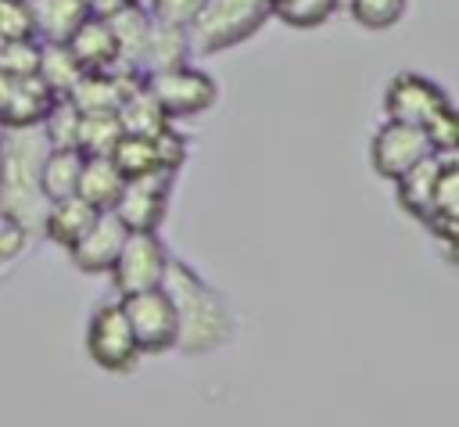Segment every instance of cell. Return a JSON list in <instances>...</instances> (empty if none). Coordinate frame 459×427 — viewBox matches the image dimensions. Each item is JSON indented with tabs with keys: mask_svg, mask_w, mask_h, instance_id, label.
<instances>
[{
	"mask_svg": "<svg viewBox=\"0 0 459 427\" xmlns=\"http://www.w3.org/2000/svg\"><path fill=\"white\" fill-rule=\"evenodd\" d=\"M29 14L39 43H68L72 32L90 18L86 0H29Z\"/></svg>",
	"mask_w": 459,
	"mask_h": 427,
	"instance_id": "9a60e30c",
	"label": "cell"
},
{
	"mask_svg": "<svg viewBox=\"0 0 459 427\" xmlns=\"http://www.w3.org/2000/svg\"><path fill=\"white\" fill-rule=\"evenodd\" d=\"M82 68L72 57L65 43H39V61H36V79L50 90V97H68L72 86L79 83Z\"/></svg>",
	"mask_w": 459,
	"mask_h": 427,
	"instance_id": "ffe728a7",
	"label": "cell"
},
{
	"mask_svg": "<svg viewBox=\"0 0 459 427\" xmlns=\"http://www.w3.org/2000/svg\"><path fill=\"white\" fill-rule=\"evenodd\" d=\"M39 39H14L0 43V75H36Z\"/></svg>",
	"mask_w": 459,
	"mask_h": 427,
	"instance_id": "4316f807",
	"label": "cell"
},
{
	"mask_svg": "<svg viewBox=\"0 0 459 427\" xmlns=\"http://www.w3.org/2000/svg\"><path fill=\"white\" fill-rule=\"evenodd\" d=\"M427 154H434V151H430L423 129H416V126H402V122L384 118V126L369 136V165L380 179H391V183L402 179Z\"/></svg>",
	"mask_w": 459,
	"mask_h": 427,
	"instance_id": "9c48e42d",
	"label": "cell"
},
{
	"mask_svg": "<svg viewBox=\"0 0 459 427\" xmlns=\"http://www.w3.org/2000/svg\"><path fill=\"white\" fill-rule=\"evenodd\" d=\"M133 4H140V0H86V11L93 18H111V14H118V11L133 7Z\"/></svg>",
	"mask_w": 459,
	"mask_h": 427,
	"instance_id": "f546056e",
	"label": "cell"
},
{
	"mask_svg": "<svg viewBox=\"0 0 459 427\" xmlns=\"http://www.w3.org/2000/svg\"><path fill=\"white\" fill-rule=\"evenodd\" d=\"M118 305L126 312V323L133 330V341H136L140 355H161V352L176 348V341H179V316H176V305L165 294V287L118 298Z\"/></svg>",
	"mask_w": 459,
	"mask_h": 427,
	"instance_id": "277c9868",
	"label": "cell"
},
{
	"mask_svg": "<svg viewBox=\"0 0 459 427\" xmlns=\"http://www.w3.org/2000/svg\"><path fill=\"white\" fill-rule=\"evenodd\" d=\"M154 22V18H151ZM186 29H172V25H151V39H147V54H143V75L186 65Z\"/></svg>",
	"mask_w": 459,
	"mask_h": 427,
	"instance_id": "44dd1931",
	"label": "cell"
},
{
	"mask_svg": "<svg viewBox=\"0 0 459 427\" xmlns=\"http://www.w3.org/2000/svg\"><path fill=\"white\" fill-rule=\"evenodd\" d=\"M111 161L115 169L122 172V179H140V176H154V172H165L161 161H158V147H154V136H122L111 151ZM172 176V172H165Z\"/></svg>",
	"mask_w": 459,
	"mask_h": 427,
	"instance_id": "7402d4cb",
	"label": "cell"
},
{
	"mask_svg": "<svg viewBox=\"0 0 459 427\" xmlns=\"http://www.w3.org/2000/svg\"><path fill=\"white\" fill-rule=\"evenodd\" d=\"M204 7V0H151L147 14L158 22V25H172V29H186L197 11Z\"/></svg>",
	"mask_w": 459,
	"mask_h": 427,
	"instance_id": "f1b7e54d",
	"label": "cell"
},
{
	"mask_svg": "<svg viewBox=\"0 0 459 427\" xmlns=\"http://www.w3.org/2000/svg\"><path fill=\"white\" fill-rule=\"evenodd\" d=\"M57 97L36 75H0V126L36 129Z\"/></svg>",
	"mask_w": 459,
	"mask_h": 427,
	"instance_id": "7c38bea8",
	"label": "cell"
},
{
	"mask_svg": "<svg viewBox=\"0 0 459 427\" xmlns=\"http://www.w3.org/2000/svg\"><path fill=\"white\" fill-rule=\"evenodd\" d=\"M47 144L39 129H7L0 140V219L22 233L43 230L47 197L39 190V161Z\"/></svg>",
	"mask_w": 459,
	"mask_h": 427,
	"instance_id": "6da1fadb",
	"label": "cell"
},
{
	"mask_svg": "<svg viewBox=\"0 0 459 427\" xmlns=\"http://www.w3.org/2000/svg\"><path fill=\"white\" fill-rule=\"evenodd\" d=\"M86 355L104 373H129L140 362V348L133 341V330L126 323L118 298L93 309V316L86 323Z\"/></svg>",
	"mask_w": 459,
	"mask_h": 427,
	"instance_id": "52a82bcc",
	"label": "cell"
},
{
	"mask_svg": "<svg viewBox=\"0 0 459 427\" xmlns=\"http://www.w3.org/2000/svg\"><path fill=\"white\" fill-rule=\"evenodd\" d=\"M165 294L172 298L176 305V316H179V341L176 348H190V352H208L215 348L230 330V309L222 305V298L201 283L183 262L169 258V269H165Z\"/></svg>",
	"mask_w": 459,
	"mask_h": 427,
	"instance_id": "7a4b0ae2",
	"label": "cell"
},
{
	"mask_svg": "<svg viewBox=\"0 0 459 427\" xmlns=\"http://www.w3.org/2000/svg\"><path fill=\"white\" fill-rule=\"evenodd\" d=\"M341 4L348 7L351 22L369 29V32L394 29L405 18V7H409V0H341Z\"/></svg>",
	"mask_w": 459,
	"mask_h": 427,
	"instance_id": "484cf974",
	"label": "cell"
},
{
	"mask_svg": "<svg viewBox=\"0 0 459 427\" xmlns=\"http://www.w3.org/2000/svg\"><path fill=\"white\" fill-rule=\"evenodd\" d=\"M126 237H129V230L118 222L115 212H97L93 222L82 230V237L68 248V258L82 273H111Z\"/></svg>",
	"mask_w": 459,
	"mask_h": 427,
	"instance_id": "8fae6325",
	"label": "cell"
},
{
	"mask_svg": "<svg viewBox=\"0 0 459 427\" xmlns=\"http://www.w3.org/2000/svg\"><path fill=\"white\" fill-rule=\"evenodd\" d=\"M79 169H82V154L79 151H50L43 154L39 161V190L50 201H65V197H75V187H79Z\"/></svg>",
	"mask_w": 459,
	"mask_h": 427,
	"instance_id": "d6986e66",
	"label": "cell"
},
{
	"mask_svg": "<svg viewBox=\"0 0 459 427\" xmlns=\"http://www.w3.org/2000/svg\"><path fill=\"white\" fill-rule=\"evenodd\" d=\"M14 39H36L29 0H0V43Z\"/></svg>",
	"mask_w": 459,
	"mask_h": 427,
	"instance_id": "83f0119b",
	"label": "cell"
},
{
	"mask_svg": "<svg viewBox=\"0 0 459 427\" xmlns=\"http://www.w3.org/2000/svg\"><path fill=\"white\" fill-rule=\"evenodd\" d=\"M441 165L445 158L441 154H427L420 165H412L402 179H394V194H398V208H405L412 219H427L430 212V197H434V187H437V176H441Z\"/></svg>",
	"mask_w": 459,
	"mask_h": 427,
	"instance_id": "2e32d148",
	"label": "cell"
},
{
	"mask_svg": "<svg viewBox=\"0 0 459 427\" xmlns=\"http://www.w3.org/2000/svg\"><path fill=\"white\" fill-rule=\"evenodd\" d=\"M273 18L269 0H204L197 18L186 25L190 54H219L251 39Z\"/></svg>",
	"mask_w": 459,
	"mask_h": 427,
	"instance_id": "3957f363",
	"label": "cell"
},
{
	"mask_svg": "<svg viewBox=\"0 0 459 427\" xmlns=\"http://www.w3.org/2000/svg\"><path fill=\"white\" fill-rule=\"evenodd\" d=\"M341 0H276L273 18H280L287 29H319L333 18Z\"/></svg>",
	"mask_w": 459,
	"mask_h": 427,
	"instance_id": "d4e9b609",
	"label": "cell"
},
{
	"mask_svg": "<svg viewBox=\"0 0 459 427\" xmlns=\"http://www.w3.org/2000/svg\"><path fill=\"white\" fill-rule=\"evenodd\" d=\"M79 108L68 100V97H57L50 104V111L43 115V122L36 126L43 144L50 151H75V140H79Z\"/></svg>",
	"mask_w": 459,
	"mask_h": 427,
	"instance_id": "cb8c5ba5",
	"label": "cell"
},
{
	"mask_svg": "<svg viewBox=\"0 0 459 427\" xmlns=\"http://www.w3.org/2000/svg\"><path fill=\"white\" fill-rule=\"evenodd\" d=\"M115 115H118V122H122V133H126V136H147V140H151V136H158V133L172 129L169 115L161 111V104L151 97V90H147V86H136L133 93H126Z\"/></svg>",
	"mask_w": 459,
	"mask_h": 427,
	"instance_id": "e0dca14e",
	"label": "cell"
},
{
	"mask_svg": "<svg viewBox=\"0 0 459 427\" xmlns=\"http://www.w3.org/2000/svg\"><path fill=\"white\" fill-rule=\"evenodd\" d=\"M143 86H147L151 97L161 104V111L169 115V122L204 115V111L219 100L215 79H212L208 72L194 68V65H176V68L143 75Z\"/></svg>",
	"mask_w": 459,
	"mask_h": 427,
	"instance_id": "5b68a950",
	"label": "cell"
},
{
	"mask_svg": "<svg viewBox=\"0 0 459 427\" xmlns=\"http://www.w3.org/2000/svg\"><path fill=\"white\" fill-rule=\"evenodd\" d=\"M445 108H452V97L445 93V86L434 83L430 75H420V72H398V75H391V83L384 90L387 122H402V126L423 129Z\"/></svg>",
	"mask_w": 459,
	"mask_h": 427,
	"instance_id": "ba28073f",
	"label": "cell"
},
{
	"mask_svg": "<svg viewBox=\"0 0 459 427\" xmlns=\"http://www.w3.org/2000/svg\"><path fill=\"white\" fill-rule=\"evenodd\" d=\"M93 208L86 205V201H79V197H65V201H50L47 205V215H43V237L47 240H54V244H61L65 251L82 237V230L93 222Z\"/></svg>",
	"mask_w": 459,
	"mask_h": 427,
	"instance_id": "ac0fdd59",
	"label": "cell"
},
{
	"mask_svg": "<svg viewBox=\"0 0 459 427\" xmlns=\"http://www.w3.org/2000/svg\"><path fill=\"white\" fill-rule=\"evenodd\" d=\"M169 248L161 244L158 233H129L115 266H111V287L115 298H129L140 291H154L165 283V269H169Z\"/></svg>",
	"mask_w": 459,
	"mask_h": 427,
	"instance_id": "8992f818",
	"label": "cell"
},
{
	"mask_svg": "<svg viewBox=\"0 0 459 427\" xmlns=\"http://www.w3.org/2000/svg\"><path fill=\"white\" fill-rule=\"evenodd\" d=\"M176 176L154 172V176H140V179H126L118 201H115V215L129 233H158V222L169 212V190H172Z\"/></svg>",
	"mask_w": 459,
	"mask_h": 427,
	"instance_id": "30bf717a",
	"label": "cell"
},
{
	"mask_svg": "<svg viewBox=\"0 0 459 427\" xmlns=\"http://www.w3.org/2000/svg\"><path fill=\"white\" fill-rule=\"evenodd\" d=\"M126 179L115 169L111 154H82V169H79V187L75 197L86 201L93 212H111L118 194H122Z\"/></svg>",
	"mask_w": 459,
	"mask_h": 427,
	"instance_id": "5bb4252c",
	"label": "cell"
},
{
	"mask_svg": "<svg viewBox=\"0 0 459 427\" xmlns=\"http://www.w3.org/2000/svg\"><path fill=\"white\" fill-rule=\"evenodd\" d=\"M122 136L126 133H122V122L115 111H86V115H79L75 151L79 154H111Z\"/></svg>",
	"mask_w": 459,
	"mask_h": 427,
	"instance_id": "603a6c76",
	"label": "cell"
},
{
	"mask_svg": "<svg viewBox=\"0 0 459 427\" xmlns=\"http://www.w3.org/2000/svg\"><path fill=\"white\" fill-rule=\"evenodd\" d=\"M65 47L72 50V57L79 61L82 72H108V68L118 65V43H115V32H111V25L104 18H93L90 14L72 32V39Z\"/></svg>",
	"mask_w": 459,
	"mask_h": 427,
	"instance_id": "4fadbf2b",
	"label": "cell"
}]
</instances>
